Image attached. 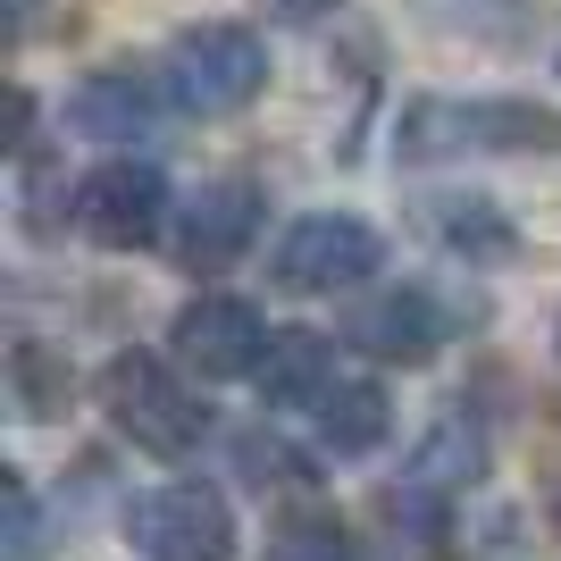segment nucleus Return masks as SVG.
I'll return each mask as SVG.
<instances>
[{"instance_id":"6e6552de","label":"nucleus","mask_w":561,"mask_h":561,"mask_svg":"<svg viewBox=\"0 0 561 561\" xmlns=\"http://www.w3.org/2000/svg\"><path fill=\"white\" fill-rule=\"evenodd\" d=\"M260 210H268V202H260L252 176H218V185H202L185 210H176V260L202 268V277L227 268V260L260 234Z\"/></svg>"},{"instance_id":"39448f33","label":"nucleus","mask_w":561,"mask_h":561,"mask_svg":"<svg viewBox=\"0 0 561 561\" xmlns=\"http://www.w3.org/2000/svg\"><path fill=\"white\" fill-rule=\"evenodd\" d=\"M126 537H135L142 561H227L234 553V512L218 486H151L126 503Z\"/></svg>"},{"instance_id":"20e7f679","label":"nucleus","mask_w":561,"mask_h":561,"mask_svg":"<svg viewBox=\"0 0 561 561\" xmlns=\"http://www.w3.org/2000/svg\"><path fill=\"white\" fill-rule=\"evenodd\" d=\"M377 260H386V243H377L369 218H352V210H302L294 227L277 234L268 277H277L285 294H344V285L377 277Z\"/></svg>"},{"instance_id":"f03ea898","label":"nucleus","mask_w":561,"mask_h":561,"mask_svg":"<svg viewBox=\"0 0 561 561\" xmlns=\"http://www.w3.org/2000/svg\"><path fill=\"white\" fill-rule=\"evenodd\" d=\"M160 84L176 117H234L268 84V43L252 25H185L160 59Z\"/></svg>"},{"instance_id":"9d476101","label":"nucleus","mask_w":561,"mask_h":561,"mask_svg":"<svg viewBox=\"0 0 561 561\" xmlns=\"http://www.w3.org/2000/svg\"><path fill=\"white\" fill-rule=\"evenodd\" d=\"M335 344L328 335H310V328H277L268 335V352H260V369H252V386H260V402L268 411H319V402L335 394Z\"/></svg>"},{"instance_id":"1a4fd4ad","label":"nucleus","mask_w":561,"mask_h":561,"mask_svg":"<svg viewBox=\"0 0 561 561\" xmlns=\"http://www.w3.org/2000/svg\"><path fill=\"white\" fill-rule=\"evenodd\" d=\"M160 110H168L160 68H151V76H135V68H101V76H84V84H76L68 126H76L84 142H142Z\"/></svg>"},{"instance_id":"f3484780","label":"nucleus","mask_w":561,"mask_h":561,"mask_svg":"<svg viewBox=\"0 0 561 561\" xmlns=\"http://www.w3.org/2000/svg\"><path fill=\"white\" fill-rule=\"evenodd\" d=\"M234 461H243V478H252V486H302V461H294L277 436H243V445H234Z\"/></svg>"},{"instance_id":"f8f14e48","label":"nucleus","mask_w":561,"mask_h":561,"mask_svg":"<svg viewBox=\"0 0 561 561\" xmlns=\"http://www.w3.org/2000/svg\"><path fill=\"white\" fill-rule=\"evenodd\" d=\"M319 420V445L335 453V461H360V453L386 445V427H394V402H386V386L377 377H335V394L310 411Z\"/></svg>"},{"instance_id":"6ab92c4d","label":"nucleus","mask_w":561,"mask_h":561,"mask_svg":"<svg viewBox=\"0 0 561 561\" xmlns=\"http://www.w3.org/2000/svg\"><path fill=\"white\" fill-rule=\"evenodd\" d=\"M553 344H561V335H553Z\"/></svg>"},{"instance_id":"4468645a","label":"nucleus","mask_w":561,"mask_h":561,"mask_svg":"<svg viewBox=\"0 0 561 561\" xmlns=\"http://www.w3.org/2000/svg\"><path fill=\"white\" fill-rule=\"evenodd\" d=\"M436 234H445V243L469 260V268H478V260H512V252H519L512 218L494 210L486 193H469V202H436Z\"/></svg>"},{"instance_id":"9b49d317","label":"nucleus","mask_w":561,"mask_h":561,"mask_svg":"<svg viewBox=\"0 0 561 561\" xmlns=\"http://www.w3.org/2000/svg\"><path fill=\"white\" fill-rule=\"evenodd\" d=\"M344 335L360 352H377V360H427V352L445 344V310L427 302L420 285H394V294H377V302L352 310Z\"/></svg>"},{"instance_id":"7ed1b4c3","label":"nucleus","mask_w":561,"mask_h":561,"mask_svg":"<svg viewBox=\"0 0 561 561\" xmlns=\"http://www.w3.org/2000/svg\"><path fill=\"white\" fill-rule=\"evenodd\" d=\"M101 411H110V427L126 445L160 453V461H185V453L210 436L202 394H193L168 360H151V352H117L110 369H101Z\"/></svg>"},{"instance_id":"423d86ee","label":"nucleus","mask_w":561,"mask_h":561,"mask_svg":"<svg viewBox=\"0 0 561 561\" xmlns=\"http://www.w3.org/2000/svg\"><path fill=\"white\" fill-rule=\"evenodd\" d=\"M168 176L151 160H101L84 185H76V234L101 243V252H142V243H160L168 227Z\"/></svg>"},{"instance_id":"0eeeda50","label":"nucleus","mask_w":561,"mask_h":561,"mask_svg":"<svg viewBox=\"0 0 561 561\" xmlns=\"http://www.w3.org/2000/svg\"><path fill=\"white\" fill-rule=\"evenodd\" d=\"M168 344H176V369H193V377H252L260 352H268V328H260L252 302H234V294H202V302L176 310Z\"/></svg>"},{"instance_id":"ddd939ff","label":"nucleus","mask_w":561,"mask_h":561,"mask_svg":"<svg viewBox=\"0 0 561 561\" xmlns=\"http://www.w3.org/2000/svg\"><path fill=\"white\" fill-rule=\"evenodd\" d=\"M478 469H486V427H478L461 402H453L445 420L420 436V453H411V486H427V494H461V486H478Z\"/></svg>"},{"instance_id":"2eb2a0df","label":"nucleus","mask_w":561,"mask_h":561,"mask_svg":"<svg viewBox=\"0 0 561 561\" xmlns=\"http://www.w3.org/2000/svg\"><path fill=\"white\" fill-rule=\"evenodd\" d=\"M9 386H18V411L25 420H50V411H59V402H68V360H50L43 344H18L9 352Z\"/></svg>"},{"instance_id":"a211bd4d","label":"nucleus","mask_w":561,"mask_h":561,"mask_svg":"<svg viewBox=\"0 0 561 561\" xmlns=\"http://www.w3.org/2000/svg\"><path fill=\"white\" fill-rule=\"evenodd\" d=\"M9 561H34V494L18 469H9Z\"/></svg>"},{"instance_id":"dca6fc26","label":"nucleus","mask_w":561,"mask_h":561,"mask_svg":"<svg viewBox=\"0 0 561 561\" xmlns=\"http://www.w3.org/2000/svg\"><path fill=\"white\" fill-rule=\"evenodd\" d=\"M268 561H360V545L344 537V519L302 512V519H285L277 537H268Z\"/></svg>"},{"instance_id":"f257e3e1","label":"nucleus","mask_w":561,"mask_h":561,"mask_svg":"<svg viewBox=\"0 0 561 561\" xmlns=\"http://www.w3.org/2000/svg\"><path fill=\"white\" fill-rule=\"evenodd\" d=\"M402 160H461V151H561V110L545 101H411L394 126Z\"/></svg>"}]
</instances>
